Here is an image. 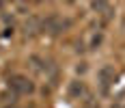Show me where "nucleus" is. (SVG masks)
Listing matches in <instances>:
<instances>
[{"label": "nucleus", "instance_id": "f257e3e1", "mask_svg": "<svg viewBox=\"0 0 125 108\" xmlns=\"http://www.w3.org/2000/svg\"><path fill=\"white\" fill-rule=\"evenodd\" d=\"M9 89H11L15 95H28V93H32V91H35V84L30 82V78L15 73V76L9 78Z\"/></svg>", "mask_w": 125, "mask_h": 108}, {"label": "nucleus", "instance_id": "f03ea898", "mask_svg": "<svg viewBox=\"0 0 125 108\" xmlns=\"http://www.w3.org/2000/svg\"><path fill=\"white\" fill-rule=\"evenodd\" d=\"M114 78H116L114 67H110V65H104V67L99 69V82H101V86H104V91H108V86L114 82Z\"/></svg>", "mask_w": 125, "mask_h": 108}, {"label": "nucleus", "instance_id": "7ed1b4c3", "mask_svg": "<svg viewBox=\"0 0 125 108\" xmlns=\"http://www.w3.org/2000/svg\"><path fill=\"white\" fill-rule=\"evenodd\" d=\"M84 93V84L82 82H73L71 84V89H69V95L71 97H78V95H82Z\"/></svg>", "mask_w": 125, "mask_h": 108}]
</instances>
